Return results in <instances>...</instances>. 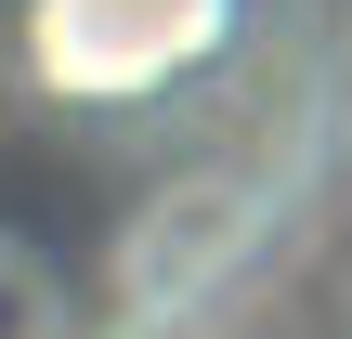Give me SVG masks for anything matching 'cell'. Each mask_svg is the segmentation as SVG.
<instances>
[{
	"mask_svg": "<svg viewBox=\"0 0 352 339\" xmlns=\"http://www.w3.org/2000/svg\"><path fill=\"white\" fill-rule=\"evenodd\" d=\"M0 339H65V287L26 235H0Z\"/></svg>",
	"mask_w": 352,
	"mask_h": 339,
	"instance_id": "2",
	"label": "cell"
},
{
	"mask_svg": "<svg viewBox=\"0 0 352 339\" xmlns=\"http://www.w3.org/2000/svg\"><path fill=\"white\" fill-rule=\"evenodd\" d=\"M222 26V0H52L39 13V65L65 91H144L170 65H196Z\"/></svg>",
	"mask_w": 352,
	"mask_h": 339,
	"instance_id": "1",
	"label": "cell"
}]
</instances>
